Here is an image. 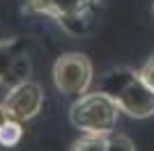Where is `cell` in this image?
<instances>
[{
	"instance_id": "cell-7",
	"label": "cell",
	"mask_w": 154,
	"mask_h": 151,
	"mask_svg": "<svg viewBox=\"0 0 154 151\" xmlns=\"http://www.w3.org/2000/svg\"><path fill=\"white\" fill-rule=\"evenodd\" d=\"M106 140H108V135L85 133L81 140L71 144V151H106Z\"/></svg>"
},
{
	"instance_id": "cell-10",
	"label": "cell",
	"mask_w": 154,
	"mask_h": 151,
	"mask_svg": "<svg viewBox=\"0 0 154 151\" xmlns=\"http://www.w3.org/2000/svg\"><path fill=\"white\" fill-rule=\"evenodd\" d=\"M138 73H140V78H143V80H145V82L149 85V87L154 89V55L149 57V60H147L145 64H143V69L138 71Z\"/></svg>"
},
{
	"instance_id": "cell-11",
	"label": "cell",
	"mask_w": 154,
	"mask_h": 151,
	"mask_svg": "<svg viewBox=\"0 0 154 151\" xmlns=\"http://www.w3.org/2000/svg\"><path fill=\"white\" fill-rule=\"evenodd\" d=\"M7 119H9V112H7L5 103H0V124H2V121H7Z\"/></svg>"
},
{
	"instance_id": "cell-8",
	"label": "cell",
	"mask_w": 154,
	"mask_h": 151,
	"mask_svg": "<svg viewBox=\"0 0 154 151\" xmlns=\"http://www.w3.org/2000/svg\"><path fill=\"white\" fill-rule=\"evenodd\" d=\"M106 151H136V147H134V142H131L127 135L110 133L108 140H106Z\"/></svg>"
},
{
	"instance_id": "cell-1",
	"label": "cell",
	"mask_w": 154,
	"mask_h": 151,
	"mask_svg": "<svg viewBox=\"0 0 154 151\" xmlns=\"http://www.w3.org/2000/svg\"><path fill=\"white\" fill-rule=\"evenodd\" d=\"M97 89L110 96L120 112L134 119H147L154 114V89L134 69H113L103 73Z\"/></svg>"
},
{
	"instance_id": "cell-4",
	"label": "cell",
	"mask_w": 154,
	"mask_h": 151,
	"mask_svg": "<svg viewBox=\"0 0 154 151\" xmlns=\"http://www.w3.org/2000/svg\"><path fill=\"white\" fill-rule=\"evenodd\" d=\"M44 105V92L37 82L32 80H21L9 87V94L5 96V108L9 117L19 121H30L37 117Z\"/></svg>"
},
{
	"instance_id": "cell-3",
	"label": "cell",
	"mask_w": 154,
	"mask_h": 151,
	"mask_svg": "<svg viewBox=\"0 0 154 151\" xmlns=\"http://www.w3.org/2000/svg\"><path fill=\"white\" fill-rule=\"evenodd\" d=\"M53 82L67 96H83L92 85V62L83 53H64L55 60Z\"/></svg>"
},
{
	"instance_id": "cell-2",
	"label": "cell",
	"mask_w": 154,
	"mask_h": 151,
	"mask_svg": "<svg viewBox=\"0 0 154 151\" xmlns=\"http://www.w3.org/2000/svg\"><path fill=\"white\" fill-rule=\"evenodd\" d=\"M117 114H120L117 103L97 89V92H85L83 96H78L69 110V119L83 133L110 135L117 124Z\"/></svg>"
},
{
	"instance_id": "cell-5",
	"label": "cell",
	"mask_w": 154,
	"mask_h": 151,
	"mask_svg": "<svg viewBox=\"0 0 154 151\" xmlns=\"http://www.w3.org/2000/svg\"><path fill=\"white\" fill-rule=\"evenodd\" d=\"M28 71L30 62L21 44L16 39H0V82L12 87L21 80H28Z\"/></svg>"
},
{
	"instance_id": "cell-6",
	"label": "cell",
	"mask_w": 154,
	"mask_h": 151,
	"mask_svg": "<svg viewBox=\"0 0 154 151\" xmlns=\"http://www.w3.org/2000/svg\"><path fill=\"white\" fill-rule=\"evenodd\" d=\"M23 138V128H21V121L9 117L7 121L0 124V144L2 147H16Z\"/></svg>"
},
{
	"instance_id": "cell-12",
	"label": "cell",
	"mask_w": 154,
	"mask_h": 151,
	"mask_svg": "<svg viewBox=\"0 0 154 151\" xmlns=\"http://www.w3.org/2000/svg\"><path fill=\"white\" fill-rule=\"evenodd\" d=\"M152 16H154V7H152Z\"/></svg>"
},
{
	"instance_id": "cell-9",
	"label": "cell",
	"mask_w": 154,
	"mask_h": 151,
	"mask_svg": "<svg viewBox=\"0 0 154 151\" xmlns=\"http://www.w3.org/2000/svg\"><path fill=\"white\" fill-rule=\"evenodd\" d=\"M28 12H35V14H46L51 16V7H53V0H23Z\"/></svg>"
}]
</instances>
